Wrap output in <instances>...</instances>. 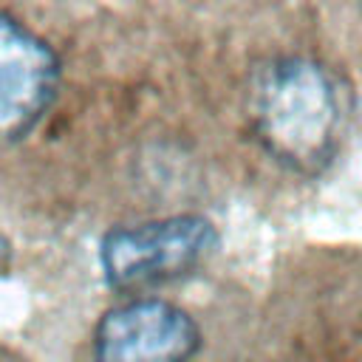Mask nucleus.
<instances>
[{
  "instance_id": "obj_1",
  "label": "nucleus",
  "mask_w": 362,
  "mask_h": 362,
  "mask_svg": "<svg viewBox=\"0 0 362 362\" xmlns=\"http://www.w3.org/2000/svg\"><path fill=\"white\" fill-rule=\"evenodd\" d=\"M249 119L272 158L297 173H317L328 164L339 139V88L317 59H272L252 82Z\"/></svg>"
},
{
  "instance_id": "obj_2",
  "label": "nucleus",
  "mask_w": 362,
  "mask_h": 362,
  "mask_svg": "<svg viewBox=\"0 0 362 362\" xmlns=\"http://www.w3.org/2000/svg\"><path fill=\"white\" fill-rule=\"evenodd\" d=\"M215 240V226L206 218L173 215L110 229L99 246V260L113 288H144L195 269Z\"/></svg>"
},
{
  "instance_id": "obj_3",
  "label": "nucleus",
  "mask_w": 362,
  "mask_h": 362,
  "mask_svg": "<svg viewBox=\"0 0 362 362\" xmlns=\"http://www.w3.org/2000/svg\"><path fill=\"white\" fill-rule=\"evenodd\" d=\"M201 345L192 317L156 297L105 311L93 331V362H189Z\"/></svg>"
},
{
  "instance_id": "obj_4",
  "label": "nucleus",
  "mask_w": 362,
  "mask_h": 362,
  "mask_svg": "<svg viewBox=\"0 0 362 362\" xmlns=\"http://www.w3.org/2000/svg\"><path fill=\"white\" fill-rule=\"evenodd\" d=\"M59 59L51 45L0 14V147L25 136L57 96Z\"/></svg>"
}]
</instances>
